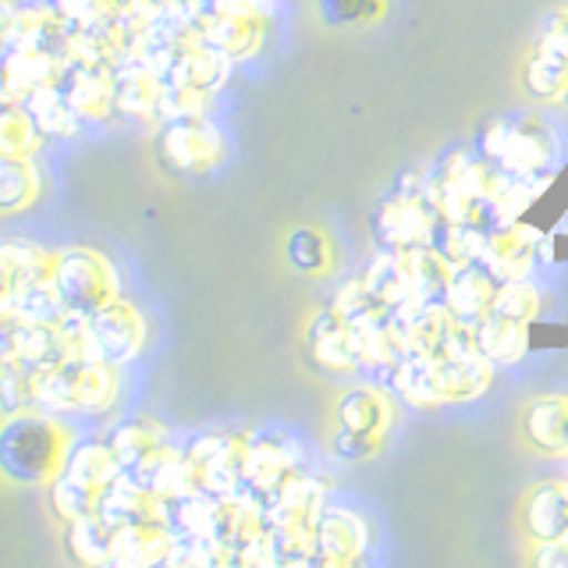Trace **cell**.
Wrapping results in <instances>:
<instances>
[{
	"label": "cell",
	"instance_id": "1f68e13d",
	"mask_svg": "<svg viewBox=\"0 0 568 568\" xmlns=\"http://www.w3.org/2000/svg\"><path fill=\"white\" fill-rule=\"evenodd\" d=\"M22 106L29 111L32 124H36V132H40L43 139H71L79 129H82V121L68 111V103L61 97V89L47 82V85H36L32 93L22 97Z\"/></svg>",
	"mask_w": 568,
	"mask_h": 568
},
{
	"label": "cell",
	"instance_id": "4fadbf2b",
	"mask_svg": "<svg viewBox=\"0 0 568 568\" xmlns=\"http://www.w3.org/2000/svg\"><path fill=\"white\" fill-rule=\"evenodd\" d=\"M373 544V529L355 508L327 505L316 519V555L320 565L331 568H348L366 558Z\"/></svg>",
	"mask_w": 568,
	"mask_h": 568
},
{
	"label": "cell",
	"instance_id": "d6a6232c",
	"mask_svg": "<svg viewBox=\"0 0 568 568\" xmlns=\"http://www.w3.org/2000/svg\"><path fill=\"white\" fill-rule=\"evenodd\" d=\"M43 192L40 168L32 156H0V217L29 210Z\"/></svg>",
	"mask_w": 568,
	"mask_h": 568
},
{
	"label": "cell",
	"instance_id": "f5cc1de1",
	"mask_svg": "<svg viewBox=\"0 0 568 568\" xmlns=\"http://www.w3.org/2000/svg\"><path fill=\"white\" fill-rule=\"evenodd\" d=\"M565 100H568V97H565Z\"/></svg>",
	"mask_w": 568,
	"mask_h": 568
},
{
	"label": "cell",
	"instance_id": "b9f144b4",
	"mask_svg": "<svg viewBox=\"0 0 568 568\" xmlns=\"http://www.w3.org/2000/svg\"><path fill=\"white\" fill-rule=\"evenodd\" d=\"M97 497H100L97 490H89V487L75 484V479H68L61 473L50 479V511L58 515L64 526L75 523V519H85V515H93Z\"/></svg>",
	"mask_w": 568,
	"mask_h": 568
},
{
	"label": "cell",
	"instance_id": "7402d4cb",
	"mask_svg": "<svg viewBox=\"0 0 568 568\" xmlns=\"http://www.w3.org/2000/svg\"><path fill=\"white\" fill-rule=\"evenodd\" d=\"M97 511L103 515L114 529L132 526V523H146V519H160L164 523V497L150 494L139 479L121 469L111 484H106L97 497Z\"/></svg>",
	"mask_w": 568,
	"mask_h": 568
},
{
	"label": "cell",
	"instance_id": "484cf974",
	"mask_svg": "<svg viewBox=\"0 0 568 568\" xmlns=\"http://www.w3.org/2000/svg\"><path fill=\"white\" fill-rule=\"evenodd\" d=\"M359 277L366 281L373 298L384 302V306H390V310L416 306L413 271H408L405 248H381V253H373V260L366 263V271Z\"/></svg>",
	"mask_w": 568,
	"mask_h": 568
},
{
	"label": "cell",
	"instance_id": "cb8c5ba5",
	"mask_svg": "<svg viewBox=\"0 0 568 568\" xmlns=\"http://www.w3.org/2000/svg\"><path fill=\"white\" fill-rule=\"evenodd\" d=\"M11 337H14V363L36 373V377L71 359V342L61 324H14Z\"/></svg>",
	"mask_w": 568,
	"mask_h": 568
},
{
	"label": "cell",
	"instance_id": "ba28073f",
	"mask_svg": "<svg viewBox=\"0 0 568 568\" xmlns=\"http://www.w3.org/2000/svg\"><path fill=\"white\" fill-rule=\"evenodd\" d=\"M156 156L178 174H210L227 160V139L210 114L160 121Z\"/></svg>",
	"mask_w": 568,
	"mask_h": 568
},
{
	"label": "cell",
	"instance_id": "f1b7e54d",
	"mask_svg": "<svg viewBox=\"0 0 568 568\" xmlns=\"http://www.w3.org/2000/svg\"><path fill=\"white\" fill-rule=\"evenodd\" d=\"M121 473V462L114 455V448L106 440H75L71 437L64 462H61V476L75 479V484L89 487V490H103L111 479Z\"/></svg>",
	"mask_w": 568,
	"mask_h": 568
},
{
	"label": "cell",
	"instance_id": "5b68a950",
	"mask_svg": "<svg viewBox=\"0 0 568 568\" xmlns=\"http://www.w3.org/2000/svg\"><path fill=\"white\" fill-rule=\"evenodd\" d=\"M61 327L71 342V355H89V359H103L111 366L135 363L150 337L142 310L132 306V302H124L121 295L114 302H106V306L97 310L89 320L64 316Z\"/></svg>",
	"mask_w": 568,
	"mask_h": 568
},
{
	"label": "cell",
	"instance_id": "7a4b0ae2",
	"mask_svg": "<svg viewBox=\"0 0 568 568\" xmlns=\"http://www.w3.org/2000/svg\"><path fill=\"white\" fill-rule=\"evenodd\" d=\"M71 434L58 419L40 413H18L0 423V476L22 487H50L61 473Z\"/></svg>",
	"mask_w": 568,
	"mask_h": 568
},
{
	"label": "cell",
	"instance_id": "9c48e42d",
	"mask_svg": "<svg viewBox=\"0 0 568 568\" xmlns=\"http://www.w3.org/2000/svg\"><path fill=\"white\" fill-rule=\"evenodd\" d=\"M437 210L423 192L395 189L373 210V239L381 248H419L434 242Z\"/></svg>",
	"mask_w": 568,
	"mask_h": 568
},
{
	"label": "cell",
	"instance_id": "ab89813d",
	"mask_svg": "<svg viewBox=\"0 0 568 568\" xmlns=\"http://www.w3.org/2000/svg\"><path fill=\"white\" fill-rule=\"evenodd\" d=\"M487 231L479 224H462V221H437L434 227V248L448 260L452 266H466L479 260V248H484Z\"/></svg>",
	"mask_w": 568,
	"mask_h": 568
},
{
	"label": "cell",
	"instance_id": "8d00e7d4",
	"mask_svg": "<svg viewBox=\"0 0 568 568\" xmlns=\"http://www.w3.org/2000/svg\"><path fill=\"white\" fill-rule=\"evenodd\" d=\"M4 306L14 324H61L64 306L53 284H26V288H11Z\"/></svg>",
	"mask_w": 568,
	"mask_h": 568
},
{
	"label": "cell",
	"instance_id": "9a60e30c",
	"mask_svg": "<svg viewBox=\"0 0 568 568\" xmlns=\"http://www.w3.org/2000/svg\"><path fill=\"white\" fill-rule=\"evenodd\" d=\"M266 26L271 18H245V14H224L203 4L200 18H195V36L224 53L227 61H253L266 43Z\"/></svg>",
	"mask_w": 568,
	"mask_h": 568
},
{
	"label": "cell",
	"instance_id": "74e56055",
	"mask_svg": "<svg viewBox=\"0 0 568 568\" xmlns=\"http://www.w3.org/2000/svg\"><path fill=\"white\" fill-rule=\"evenodd\" d=\"M405 256H408V271H413L416 302H437V298H444V292H448V284H452L455 266L444 260L434 245L405 248Z\"/></svg>",
	"mask_w": 568,
	"mask_h": 568
},
{
	"label": "cell",
	"instance_id": "603a6c76",
	"mask_svg": "<svg viewBox=\"0 0 568 568\" xmlns=\"http://www.w3.org/2000/svg\"><path fill=\"white\" fill-rule=\"evenodd\" d=\"M160 97H164V75L153 71L139 58H121L114 64V100L118 114L129 118H156L160 121Z\"/></svg>",
	"mask_w": 568,
	"mask_h": 568
},
{
	"label": "cell",
	"instance_id": "3957f363",
	"mask_svg": "<svg viewBox=\"0 0 568 568\" xmlns=\"http://www.w3.org/2000/svg\"><path fill=\"white\" fill-rule=\"evenodd\" d=\"M395 426V395L387 384H352L334 402L331 452L359 466L377 458L384 440Z\"/></svg>",
	"mask_w": 568,
	"mask_h": 568
},
{
	"label": "cell",
	"instance_id": "ffe728a7",
	"mask_svg": "<svg viewBox=\"0 0 568 568\" xmlns=\"http://www.w3.org/2000/svg\"><path fill=\"white\" fill-rule=\"evenodd\" d=\"M523 529L532 544L568 537V479H537L526 490Z\"/></svg>",
	"mask_w": 568,
	"mask_h": 568
},
{
	"label": "cell",
	"instance_id": "8fae6325",
	"mask_svg": "<svg viewBox=\"0 0 568 568\" xmlns=\"http://www.w3.org/2000/svg\"><path fill=\"white\" fill-rule=\"evenodd\" d=\"M53 85L61 89L68 111L82 124H100L118 114L114 100V68L111 64H85V61H64Z\"/></svg>",
	"mask_w": 568,
	"mask_h": 568
},
{
	"label": "cell",
	"instance_id": "60d3db41",
	"mask_svg": "<svg viewBox=\"0 0 568 568\" xmlns=\"http://www.w3.org/2000/svg\"><path fill=\"white\" fill-rule=\"evenodd\" d=\"M540 288L532 284L529 277H511V281H501L497 284V295H494V306L490 313H501V316H511V320H526L532 324L540 313Z\"/></svg>",
	"mask_w": 568,
	"mask_h": 568
},
{
	"label": "cell",
	"instance_id": "44dd1931",
	"mask_svg": "<svg viewBox=\"0 0 568 568\" xmlns=\"http://www.w3.org/2000/svg\"><path fill=\"white\" fill-rule=\"evenodd\" d=\"M231 64L224 53L206 47L200 36L185 40V47L174 53V61L164 71V82L178 89H200V93H221V85L231 79Z\"/></svg>",
	"mask_w": 568,
	"mask_h": 568
},
{
	"label": "cell",
	"instance_id": "681fc988",
	"mask_svg": "<svg viewBox=\"0 0 568 568\" xmlns=\"http://www.w3.org/2000/svg\"><path fill=\"white\" fill-rule=\"evenodd\" d=\"M22 8H53V0H22Z\"/></svg>",
	"mask_w": 568,
	"mask_h": 568
},
{
	"label": "cell",
	"instance_id": "52a82bcc",
	"mask_svg": "<svg viewBox=\"0 0 568 568\" xmlns=\"http://www.w3.org/2000/svg\"><path fill=\"white\" fill-rule=\"evenodd\" d=\"M50 284L61 298L64 316H79V320H89L97 310H103L106 302H114L121 292L114 263L85 245L58 253Z\"/></svg>",
	"mask_w": 568,
	"mask_h": 568
},
{
	"label": "cell",
	"instance_id": "e0dca14e",
	"mask_svg": "<svg viewBox=\"0 0 568 568\" xmlns=\"http://www.w3.org/2000/svg\"><path fill=\"white\" fill-rule=\"evenodd\" d=\"M519 426L532 452H540L547 458H568V395L565 390L532 395L523 405Z\"/></svg>",
	"mask_w": 568,
	"mask_h": 568
},
{
	"label": "cell",
	"instance_id": "f907efd6",
	"mask_svg": "<svg viewBox=\"0 0 568 568\" xmlns=\"http://www.w3.org/2000/svg\"><path fill=\"white\" fill-rule=\"evenodd\" d=\"M8 292H11V284H8L4 271H0V302H4V298H8Z\"/></svg>",
	"mask_w": 568,
	"mask_h": 568
},
{
	"label": "cell",
	"instance_id": "f546056e",
	"mask_svg": "<svg viewBox=\"0 0 568 568\" xmlns=\"http://www.w3.org/2000/svg\"><path fill=\"white\" fill-rule=\"evenodd\" d=\"M53 260H58V253H50V248H43L40 242H29V239H4L0 242V271H4L11 288L50 284Z\"/></svg>",
	"mask_w": 568,
	"mask_h": 568
},
{
	"label": "cell",
	"instance_id": "7bdbcfd3",
	"mask_svg": "<svg viewBox=\"0 0 568 568\" xmlns=\"http://www.w3.org/2000/svg\"><path fill=\"white\" fill-rule=\"evenodd\" d=\"M316 11L327 26H369L384 14V0H316Z\"/></svg>",
	"mask_w": 568,
	"mask_h": 568
},
{
	"label": "cell",
	"instance_id": "ac0fdd59",
	"mask_svg": "<svg viewBox=\"0 0 568 568\" xmlns=\"http://www.w3.org/2000/svg\"><path fill=\"white\" fill-rule=\"evenodd\" d=\"M306 352L320 369L334 373V377H352V373L363 369L359 359H355L348 320L331 306L313 313V320L306 324Z\"/></svg>",
	"mask_w": 568,
	"mask_h": 568
},
{
	"label": "cell",
	"instance_id": "d4e9b609",
	"mask_svg": "<svg viewBox=\"0 0 568 568\" xmlns=\"http://www.w3.org/2000/svg\"><path fill=\"white\" fill-rule=\"evenodd\" d=\"M174 547V529L160 519L132 523L114 529V550L111 565H168Z\"/></svg>",
	"mask_w": 568,
	"mask_h": 568
},
{
	"label": "cell",
	"instance_id": "4dcf8cb0",
	"mask_svg": "<svg viewBox=\"0 0 568 568\" xmlns=\"http://www.w3.org/2000/svg\"><path fill=\"white\" fill-rule=\"evenodd\" d=\"M114 526L100 511L64 526V555L75 565H111Z\"/></svg>",
	"mask_w": 568,
	"mask_h": 568
},
{
	"label": "cell",
	"instance_id": "4316f807",
	"mask_svg": "<svg viewBox=\"0 0 568 568\" xmlns=\"http://www.w3.org/2000/svg\"><path fill=\"white\" fill-rule=\"evenodd\" d=\"M497 281L484 263H466V266H455L448 292H444V302L458 320H484L494 306V295H497Z\"/></svg>",
	"mask_w": 568,
	"mask_h": 568
},
{
	"label": "cell",
	"instance_id": "8992f818",
	"mask_svg": "<svg viewBox=\"0 0 568 568\" xmlns=\"http://www.w3.org/2000/svg\"><path fill=\"white\" fill-rule=\"evenodd\" d=\"M479 153L515 178H544L558 160V135L540 118H490L479 129Z\"/></svg>",
	"mask_w": 568,
	"mask_h": 568
},
{
	"label": "cell",
	"instance_id": "277c9868",
	"mask_svg": "<svg viewBox=\"0 0 568 568\" xmlns=\"http://www.w3.org/2000/svg\"><path fill=\"white\" fill-rule=\"evenodd\" d=\"M121 395V366H111L89 355H71L36 377V405L47 413H85L100 416L114 408Z\"/></svg>",
	"mask_w": 568,
	"mask_h": 568
},
{
	"label": "cell",
	"instance_id": "30bf717a",
	"mask_svg": "<svg viewBox=\"0 0 568 568\" xmlns=\"http://www.w3.org/2000/svg\"><path fill=\"white\" fill-rule=\"evenodd\" d=\"M245 437L248 430H206L189 440V458L200 469V487L213 497L245 487Z\"/></svg>",
	"mask_w": 568,
	"mask_h": 568
},
{
	"label": "cell",
	"instance_id": "83f0119b",
	"mask_svg": "<svg viewBox=\"0 0 568 568\" xmlns=\"http://www.w3.org/2000/svg\"><path fill=\"white\" fill-rule=\"evenodd\" d=\"M476 348L494 366H519L529 352V324L501 313H487L484 320H476Z\"/></svg>",
	"mask_w": 568,
	"mask_h": 568
},
{
	"label": "cell",
	"instance_id": "ee69618b",
	"mask_svg": "<svg viewBox=\"0 0 568 568\" xmlns=\"http://www.w3.org/2000/svg\"><path fill=\"white\" fill-rule=\"evenodd\" d=\"M36 408V373L11 366L4 377H0V416H18Z\"/></svg>",
	"mask_w": 568,
	"mask_h": 568
},
{
	"label": "cell",
	"instance_id": "7c38bea8",
	"mask_svg": "<svg viewBox=\"0 0 568 568\" xmlns=\"http://www.w3.org/2000/svg\"><path fill=\"white\" fill-rule=\"evenodd\" d=\"M263 497H266V515H271L274 529L316 532L320 511L327 508V484H320L316 476L302 473V469H292Z\"/></svg>",
	"mask_w": 568,
	"mask_h": 568
},
{
	"label": "cell",
	"instance_id": "f6af8a7d",
	"mask_svg": "<svg viewBox=\"0 0 568 568\" xmlns=\"http://www.w3.org/2000/svg\"><path fill=\"white\" fill-rule=\"evenodd\" d=\"M537 50H547V53H558V58L568 61V14L558 11V14H550L540 36H537V43H532Z\"/></svg>",
	"mask_w": 568,
	"mask_h": 568
},
{
	"label": "cell",
	"instance_id": "7dc6e473",
	"mask_svg": "<svg viewBox=\"0 0 568 568\" xmlns=\"http://www.w3.org/2000/svg\"><path fill=\"white\" fill-rule=\"evenodd\" d=\"M537 568H568V537L565 540H547V544H537L529 558Z\"/></svg>",
	"mask_w": 568,
	"mask_h": 568
},
{
	"label": "cell",
	"instance_id": "d590c367",
	"mask_svg": "<svg viewBox=\"0 0 568 568\" xmlns=\"http://www.w3.org/2000/svg\"><path fill=\"white\" fill-rule=\"evenodd\" d=\"M284 260L302 274L327 277L334 271V242L324 227H295L284 239Z\"/></svg>",
	"mask_w": 568,
	"mask_h": 568
},
{
	"label": "cell",
	"instance_id": "816d5d0a",
	"mask_svg": "<svg viewBox=\"0 0 568 568\" xmlns=\"http://www.w3.org/2000/svg\"><path fill=\"white\" fill-rule=\"evenodd\" d=\"M561 11H565V14H568V0H565V8H561Z\"/></svg>",
	"mask_w": 568,
	"mask_h": 568
},
{
	"label": "cell",
	"instance_id": "d6986e66",
	"mask_svg": "<svg viewBox=\"0 0 568 568\" xmlns=\"http://www.w3.org/2000/svg\"><path fill=\"white\" fill-rule=\"evenodd\" d=\"M129 473L150 494L164 497V501H174V497H185V494L203 490L200 487V469H195V462L189 458V452L185 448H171V444H160L156 452H150Z\"/></svg>",
	"mask_w": 568,
	"mask_h": 568
},
{
	"label": "cell",
	"instance_id": "f35d334b",
	"mask_svg": "<svg viewBox=\"0 0 568 568\" xmlns=\"http://www.w3.org/2000/svg\"><path fill=\"white\" fill-rule=\"evenodd\" d=\"M40 142L43 135L36 132L22 100H0V156H32Z\"/></svg>",
	"mask_w": 568,
	"mask_h": 568
},
{
	"label": "cell",
	"instance_id": "2e32d148",
	"mask_svg": "<svg viewBox=\"0 0 568 568\" xmlns=\"http://www.w3.org/2000/svg\"><path fill=\"white\" fill-rule=\"evenodd\" d=\"M544 231L515 221L508 227L487 231L484 248H479V260L497 281H511V277H529L532 266H537V248H540Z\"/></svg>",
	"mask_w": 568,
	"mask_h": 568
},
{
	"label": "cell",
	"instance_id": "5bb4252c",
	"mask_svg": "<svg viewBox=\"0 0 568 568\" xmlns=\"http://www.w3.org/2000/svg\"><path fill=\"white\" fill-rule=\"evenodd\" d=\"M298 462H302V448L288 430H281V426L248 430V437H245V487L266 494L292 469H298Z\"/></svg>",
	"mask_w": 568,
	"mask_h": 568
},
{
	"label": "cell",
	"instance_id": "bcb514c9",
	"mask_svg": "<svg viewBox=\"0 0 568 568\" xmlns=\"http://www.w3.org/2000/svg\"><path fill=\"white\" fill-rule=\"evenodd\" d=\"M213 11L224 14H245V18H274L277 0H206Z\"/></svg>",
	"mask_w": 568,
	"mask_h": 568
},
{
	"label": "cell",
	"instance_id": "6da1fadb",
	"mask_svg": "<svg viewBox=\"0 0 568 568\" xmlns=\"http://www.w3.org/2000/svg\"><path fill=\"white\" fill-rule=\"evenodd\" d=\"M497 366L484 352L473 355H419L405 352L402 359L384 373L390 395L413 408H440V405H469L484 398L494 387Z\"/></svg>",
	"mask_w": 568,
	"mask_h": 568
},
{
	"label": "cell",
	"instance_id": "836d02e7",
	"mask_svg": "<svg viewBox=\"0 0 568 568\" xmlns=\"http://www.w3.org/2000/svg\"><path fill=\"white\" fill-rule=\"evenodd\" d=\"M523 82L526 93L537 103H558L568 97V61L558 58V53L532 47L523 64Z\"/></svg>",
	"mask_w": 568,
	"mask_h": 568
},
{
	"label": "cell",
	"instance_id": "c3c4849f",
	"mask_svg": "<svg viewBox=\"0 0 568 568\" xmlns=\"http://www.w3.org/2000/svg\"><path fill=\"white\" fill-rule=\"evenodd\" d=\"M11 366H18L14 363V337H11L8 324H0V377H4Z\"/></svg>",
	"mask_w": 568,
	"mask_h": 568
},
{
	"label": "cell",
	"instance_id": "e575fe53",
	"mask_svg": "<svg viewBox=\"0 0 568 568\" xmlns=\"http://www.w3.org/2000/svg\"><path fill=\"white\" fill-rule=\"evenodd\" d=\"M106 444L114 448L121 469H135L150 452H156L160 444H168V430L156 419H129L118 423L111 434H106Z\"/></svg>",
	"mask_w": 568,
	"mask_h": 568
}]
</instances>
